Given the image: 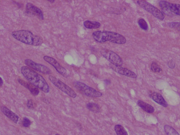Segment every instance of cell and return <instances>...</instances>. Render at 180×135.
Instances as JSON below:
<instances>
[{"label": "cell", "instance_id": "1", "mask_svg": "<svg viewBox=\"0 0 180 135\" xmlns=\"http://www.w3.org/2000/svg\"><path fill=\"white\" fill-rule=\"evenodd\" d=\"M21 73L29 83L38 88L44 93H48L50 87L44 78L31 68L27 66L21 68Z\"/></svg>", "mask_w": 180, "mask_h": 135}, {"label": "cell", "instance_id": "2", "mask_svg": "<svg viewBox=\"0 0 180 135\" xmlns=\"http://www.w3.org/2000/svg\"><path fill=\"white\" fill-rule=\"evenodd\" d=\"M12 35L14 38L19 41L31 46H40L43 43V39L41 37L34 34L28 30L14 31L12 33Z\"/></svg>", "mask_w": 180, "mask_h": 135}, {"label": "cell", "instance_id": "3", "mask_svg": "<svg viewBox=\"0 0 180 135\" xmlns=\"http://www.w3.org/2000/svg\"><path fill=\"white\" fill-rule=\"evenodd\" d=\"M92 36L96 41L100 43L108 41L115 44H124L126 42V39L123 36L110 31H97L93 33Z\"/></svg>", "mask_w": 180, "mask_h": 135}, {"label": "cell", "instance_id": "4", "mask_svg": "<svg viewBox=\"0 0 180 135\" xmlns=\"http://www.w3.org/2000/svg\"><path fill=\"white\" fill-rule=\"evenodd\" d=\"M74 86L76 89L81 93L89 97H100L102 94L99 91L87 85L80 82L76 81L74 83Z\"/></svg>", "mask_w": 180, "mask_h": 135}, {"label": "cell", "instance_id": "5", "mask_svg": "<svg viewBox=\"0 0 180 135\" xmlns=\"http://www.w3.org/2000/svg\"><path fill=\"white\" fill-rule=\"evenodd\" d=\"M49 78L53 85L69 96L72 98L76 97V94L74 90L61 80L52 76H49Z\"/></svg>", "mask_w": 180, "mask_h": 135}, {"label": "cell", "instance_id": "6", "mask_svg": "<svg viewBox=\"0 0 180 135\" xmlns=\"http://www.w3.org/2000/svg\"><path fill=\"white\" fill-rule=\"evenodd\" d=\"M137 3L142 9L151 13L156 18L161 20H163L165 18V16L162 12L147 1L140 0L137 1Z\"/></svg>", "mask_w": 180, "mask_h": 135}, {"label": "cell", "instance_id": "7", "mask_svg": "<svg viewBox=\"0 0 180 135\" xmlns=\"http://www.w3.org/2000/svg\"><path fill=\"white\" fill-rule=\"evenodd\" d=\"M101 53L111 64L119 66H121L122 65V59L115 52L108 50L103 49L101 51Z\"/></svg>", "mask_w": 180, "mask_h": 135}, {"label": "cell", "instance_id": "8", "mask_svg": "<svg viewBox=\"0 0 180 135\" xmlns=\"http://www.w3.org/2000/svg\"><path fill=\"white\" fill-rule=\"evenodd\" d=\"M24 62L26 65L29 67L40 73L46 75H49L51 73L50 69L47 66L42 64L37 63L29 59H25Z\"/></svg>", "mask_w": 180, "mask_h": 135}, {"label": "cell", "instance_id": "9", "mask_svg": "<svg viewBox=\"0 0 180 135\" xmlns=\"http://www.w3.org/2000/svg\"><path fill=\"white\" fill-rule=\"evenodd\" d=\"M160 6L164 11L171 12L174 14L180 16V5L172 3L165 1H161L159 3Z\"/></svg>", "mask_w": 180, "mask_h": 135}, {"label": "cell", "instance_id": "10", "mask_svg": "<svg viewBox=\"0 0 180 135\" xmlns=\"http://www.w3.org/2000/svg\"><path fill=\"white\" fill-rule=\"evenodd\" d=\"M43 59L45 61L52 66L61 75H62L63 77H67L68 73H67L66 69L63 67L62 66H61L60 64L54 59L50 56H45L43 57Z\"/></svg>", "mask_w": 180, "mask_h": 135}, {"label": "cell", "instance_id": "11", "mask_svg": "<svg viewBox=\"0 0 180 135\" xmlns=\"http://www.w3.org/2000/svg\"><path fill=\"white\" fill-rule=\"evenodd\" d=\"M26 12L27 14L35 16L41 20L44 19V16L42 10L31 3H28L27 4L26 6Z\"/></svg>", "mask_w": 180, "mask_h": 135}, {"label": "cell", "instance_id": "12", "mask_svg": "<svg viewBox=\"0 0 180 135\" xmlns=\"http://www.w3.org/2000/svg\"><path fill=\"white\" fill-rule=\"evenodd\" d=\"M110 66L115 71L120 75L134 79H135L137 77V75L134 72L126 68L122 67L121 66H115L112 64H110Z\"/></svg>", "mask_w": 180, "mask_h": 135}, {"label": "cell", "instance_id": "13", "mask_svg": "<svg viewBox=\"0 0 180 135\" xmlns=\"http://www.w3.org/2000/svg\"><path fill=\"white\" fill-rule=\"evenodd\" d=\"M1 109L2 112L13 122L15 123H17L18 122L19 117L6 107L1 106Z\"/></svg>", "mask_w": 180, "mask_h": 135}, {"label": "cell", "instance_id": "14", "mask_svg": "<svg viewBox=\"0 0 180 135\" xmlns=\"http://www.w3.org/2000/svg\"><path fill=\"white\" fill-rule=\"evenodd\" d=\"M18 81L21 85L28 89L33 95L37 96L39 94V91L38 88L35 87L31 83H27L21 79H18Z\"/></svg>", "mask_w": 180, "mask_h": 135}, {"label": "cell", "instance_id": "15", "mask_svg": "<svg viewBox=\"0 0 180 135\" xmlns=\"http://www.w3.org/2000/svg\"><path fill=\"white\" fill-rule=\"evenodd\" d=\"M150 97L156 103L162 105L164 107H167L168 105L165 100L160 94L157 93H154L150 95Z\"/></svg>", "mask_w": 180, "mask_h": 135}, {"label": "cell", "instance_id": "16", "mask_svg": "<svg viewBox=\"0 0 180 135\" xmlns=\"http://www.w3.org/2000/svg\"><path fill=\"white\" fill-rule=\"evenodd\" d=\"M137 103L138 106L147 113H152L155 111L154 107L151 105H149V104L144 102L140 100L138 101Z\"/></svg>", "mask_w": 180, "mask_h": 135}, {"label": "cell", "instance_id": "17", "mask_svg": "<svg viewBox=\"0 0 180 135\" xmlns=\"http://www.w3.org/2000/svg\"><path fill=\"white\" fill-rule=\"evenodd\" d=\"M84 25L86 28L89 29H97L101 26L100 23L95 21L86 20L84 23Z\"/></svg>", "mask_w": 180, "mask_h": 135}, {"label": "cell", "instance_id": "18", "mask_svg": "<svg viewBox=\"0 0 180 135\" xmlns=\"http://www.w3.org/2000/svg\"><path fill=\"white\" fill-rule=\"evenodd\" d=\"M87 108L89 110L94 113H98L100 112V108L99 105L96 103H90L86 105Z\"/></svg>", "mask_w": 180, "mask_h": 135}, {"label": "cell", "instance_id": "19", "mask_svg": "<svg viewBox=\"0 0 180 135\" xmlns=\"http://www.w3.org/2000/svg\"><path fill=\"white\" fill-rule=\"evenodd\" d=\"M164 129L167 135H180L174 129L169 125H165Z\"/></svg>", "mask_w": 180, "mask_h": 135}, {"label": "cell", "instance_id": "20", "mask_svg": "<svg viewBox=\"0 0 180 135\" xmlns=\"http://www.w3.org/2000/svg\"><path fill=\"white\" fill-rule=\"evenodd\" d=\"M114 129L117 135H128V133L125 129L121 125H116L115 126Z\"/></svg>", "mask_w": 180, "mask_h": 135}, {"label": "cell", "instance_id": "21", "mask_svg": "<svg viewBox=\"0 0 180 135\" xmlns=\"http://www.w3.org/2000/svg\"><path fill=\"white\" fill-rule=\"evenodd\" d=\"M151 70L155 73H160L162 71V69L160 66L156 62H153L151 65Z\"/></svg>", "mask_w": 180, "mask_h": 135}, {"label": "cell", "instance_id": "22", "mask_svg": "<svg viewBox=\"0 0 180 135\" xmlns=\"http://www.w3.org/2000/svg\"><path fill=\"white\" fill-rule=\"evenodd\" d=\"M138 23L140 27L144 30H148V27L147 23L144 19H140L138 21Z\"/></svg>", "mask_w": 180, "mask_h": 135}, {"label": "cell", "instance_id": "23", "mask_svg": "<svg viewBox=\"0 0 180 135\" xmlns=\"http://www.w3.org/2000/svg\"><path fill=\"white\" fill-rule=\"evenodd\" d=\"M169 26L172 28H175L180 31V23L172 22L168 23Z\"/></svg>", "mask_w": 180, "mask_h": 135}, {"label": "cell", "instance_id": "24", "mask_svg": "<svg viewBox=\"0 0 180 135\" xmlns=\"http://www.w3.org/2000/svg\"><path fill=\"white\" fill-rule=\"evenodd\" d=\"M31 122L30 120L27 117H24L23 119V126L27 128L30 126Z\"/></svg>", "mask_w": 180, "mask_h": 135}, {"label": "cell", "instance_id": "25", "mask_svg": "<svg viewBox=\"0 0 180 135\" xmlns=\"http://www.w3.org/2000/svg\"><path fill=\"white\" fill-rule=\"evenodd\" d=\"M27 105L28 108L29 109H33L34 106L33 101L31 99H29L27 103Z\"/></svg>", "mask_w": 180, "mask_h": 135}, {"label": "cell", "instance_id": "26", "mask_svg": "<svg viewBox=\"0 0 180 135\" xmlns=\"http://www.w3.org/2000/svg\"><path fill=\"white\" fill-rule=\"evenodd\" d=\"M168 66H169V67L171 68H173L175 67L174 64L173 62L171 61L169 62V64H168Z\"/></svg>", "mask_w": 180, "mask_h": 135}, {"label": "cell", "instance_id": "27", "mask_svg": "<svg viewBox=\"0 0 180 135\" xmlns=\"http://www.w3.org/2000/svg\"><path fill=\"white\" fill-rule=\"evenodd\" d=\"M3 83V80L2 79V78L1 77H0V86H1V87H2V86Z\"/></svg>", "mask_w": 180, "mask_h": 135}, {"label": "cell", "instance_id": "28", "mask_svg": "<svg viewBox=\"0 0 180 135\" xmlns=\"http://www.w3.org/2000/svg\"><path fill=\"white\" fill-rule=\"evenodd\" d=\"M49 2H50L51 3H54L55 2L54 0H49V1H48Z\"/></svg>", "mask_w": 180, "mask_h": 135}, {"label": "cell", "instance_id": "29", "mask_svg": "<svg viewBox=\"0 0 180 135\" xmlns=\"http://www.w3.org/2000/svg\"><path fill=\"white\" fill-rule=\"evenodd\" d=\"M105 81V82L106 83L108 84V83H110V81H108V80H106Z\"/></svg>", "mask_w": 180, "mask_h": 135}, {"label": "cell", "instance_id": "30", "mask_svg": "<svg viewBox=\"0 0 180 135\" xmlns=\"http://www.w3.org/2000/svg\"><path fill=\"white\" fill-rule=\"evenodd\" d=\"M55 135H60L59 134H55Z\"/></svg>", "mask_w": 180, "mask_h": 135}]
</instances>
